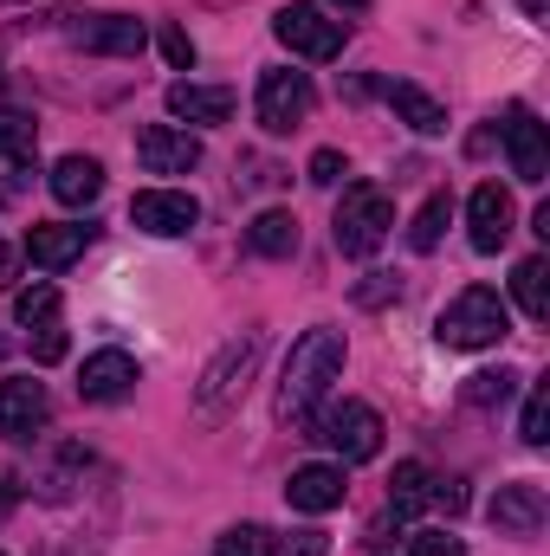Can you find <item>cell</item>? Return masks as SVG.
I'll use <instances>...</instances> for the list:
<instances>
[{
    "label": "cell",
    "instance_id": "obj_15",
    "mask_svg": "<svg viewBox=\"0 0 550 556\" xmlns=\"http://www.w3.org/2000/svg\"><path fill=\"white\" fill-rule=\"evenodd\" d=\"M137 389V356L130 350H98V356H85V369H78V395L85 402H124Z\"/></svg>",
    "mask_w": 550,
    "mask_h": 556
},
{
    "label": "cell",
    "instance_id": "obj_25",
    "mask_svg": "<svg viewBox=\"0 0 550 556\" xmlns=\"http://www.w3.org/2000/svg\"><path fill=\"white\" fill-rule=\"evenodd\" d=\"M447 220H453V201H447V194H427L421 214H414V227H409V247L414 253H434L440 233H447Z\"/></svg>",
    "mask_w": 550,
    "mask_h": 556
},
{
    "label": "cell",
    "instance_id": "obj_31",
    "mask_svg": "<svg viewBox=\"0 0 550 556\" xmlns=\"http://www.w3.org/2000/svg\"><path fill=\"white\" fill-rule=\"evenodd\" d=\"M409 556H466V544L447 538V531H421V538L409 544Z\"/></svg>",
    "mask_w": 550,
    "mask_h": 556
},
{
    "label": "cell",
    "instance_id": "obj_24",
    "mask_svg": "<svg viewBox=\"0 0 550 556\" xmlns=\"http://www.w3.org/2000/svg\"><path fill=\"white\" fill-rule=\"evenodd\" d=\"M13 317H20L26 330L59 324V285H52V278H33L26 291H13Z\"/></svg>",
    "mask_w": 550,
    "mask_h": 556
},
{
    "label": "cell",
    "instance_id": "obj_1",
    "mask_svg": "<svg viewBox=\"0 0 550 556\" xmlns=\"http://www.w3.org/2000/svg\"><path fill=\"white\" fill-rule=\"evenodd\" d=\"M343 376V330H330V324H317V330H304L298 343H291V356H285V382H278V420H311V408L330 395V382Z\"/></svg>",
    "mask_w": 550,
    "mask_h": 556
},
{
    "label": "cell",
    "instance_id": "obj_3",
    "mask_svg": "<svg viewBox=\"0 0 550 556\" xmlns=\"http://www.w3.org/2000/svg\"><path fill=\"white\" fill-rule=\"evenodd\" d=\"M389 227H396V201H389L376 181H350L343 201H337V220H330L337 253H343V260H370V253L389 240Z\"/></svg>",
    "mask_w": 550,
    "mask_h": 556
},
{
    "label": "cell",
    "instance_id": "obj_14",
    "mask_svg": "<svg viewBox=\"0 0 550 556\" xmlns=\"http://www.w3.org/2000/svg\"><path fill=\"white\" fill-rule=\"evenodd\" d=\"M466 227H473V253H499L512 240V194L499 181H479L466 201Z\"/></svg>",
    "mask_w": 550,
    "mask_h": 556
},
{
    "label": "cell",
    "instance_id": "obj_10",
    "mask_svg": "<svg viewBox=\"0 0 550 556\" xmlns=\"http://www.w3.org/2000/svg\"><path fill=\"white\" fill-rule=\"evenodd\" d=\"M505 155H512V175L525 181V188H538L550 175V142H545V124L525 111V104H512L505 111Z\"/></svg>",
    "mask_w": 550,
    "mask_h": 556
},
{
    "label": "cell",
    "instance_id": "obj_38",
    "mask_svg": "<svg viewBox=\"0 0 550 556\" xmlns=\"http://www.w3.org/2000/svg\"><path fill=\"white\" fill-rule=\"evenodd\" d=\"M13 273V253H7V247H0V278Z\"/></svg>",
    "mask_w": 550,
    "mask_h": 556
},
{
    "label": "cell",
    "instance_id": "obj_33",
    "mask_svg": "<svg viewBox=\"0 0 550 556\" xmlns=\"http://www.w3.org/2000/svg\"><path fill=\"white\" fill-rule=\"evenodd\" d=\"M311 181H317V188L343 181V155H337V149H317V155H311Z\"/></svg>",
    "mask_w": 550,
    "mask_h": 556
},
{
    "label": "cell",
    "instance_id": "obj_6",
    "mask_svg": "<svg viewBox=\"0 0 550 556\" xmlns=\"http://www.w3.org/2000/svg\"><path fill=\"white\" fill-rule=\"evenodd\" d=\"M59 33L78 52H104V59H137L149 46V26L130 13H59Z\"/></svg>",
    "mask_w": 550,
    "mask_h": 556
},
{
    "label": "cell",
    "instance_id": "obj_11",
    "mask_svg": "<svg viewBox=\"0 0 550 556\" xmlns=\"http://www.w3.org/2000/svg\"><path fill=\"white\" fill-rule=\"evenodd\" d=\"M46 415H52L46 382H33V376H7L0 382V433L7 440H33L46 427Z\"/></svg>",
    "mask_w": 550,
    "mask_h": 556
},
{
    "label": "cell",
    "instance_id": "obj_4",
    "mask_svg": "<svg viewBox=\"0 0 550 556\" xmlns=\"http://www.w3.org/2000/svg\"><path fill=\"white\" fill-rule=\"evenodd\" d=\"M311 440H324L343 466H363V459L383 453V415L370 402H337V408H324L311 420Z\"/></svg>",
    "mask_w": 550,
    "mask_h": 556
},
{
    "label": "cell",
    "instance_id": "obj_23",
    "mask_svg": "<svg viewBox=\"0 0 550 556\" xmlns=\"http://www.w3.org/2000/svg\"><path fill=\"white\" fill-rule=\"evenodd\" d=\"M512 298H518V311H525L532 324H545L550 317V266L545 260H518V273H512Z\"/></svg>",
    "mask_w": 550,
    "mask_h": 556
},
{
    "label": "cell",
    "instance_id": "obj_30",
    "mask_svg": "<svg viewBox=\"0 0 550 556\" xmlns=\"http://www.w3.org/2000/svg\"><path fill=\"white\" fill-rule=\"evenodd\" d=\"M162 59H168L175 72H188V65H195V39H188L182 26H162Z\"/></svg>",
    "mask_w": 550,
    "mask_h": 556
},
{
    "label": "cell",
    "instance_id": "obj_34",
    "mask_svg": "<svg viewBox=\"0 0 550 556\" xmlns=\"http://www.w3.org/2000/svg\"><path fill=\"white\" fill-rule=\"evenodd\" d=\"M33 356H39V363H59V356H65V330H59V324H39Z\"/></svg>",
    "mask_w": 550,
    "mask_h": 556
},
{
    "label": "cell",
    "instance_id": "obj_32",
    "mask_svg": "<svg viewBox=\"0 0 550 556\" xmlns=\"http://www.w3.org/2000/svg\"><path fill=\"white\" fill-rule=\"evenodd\" d=\"M396 291H402V285H396L389 273H370V285H357V304H370V311H376V304H389Z\"/></svg>",
    "mask_w": 550,
    "mask_h": 556
},
{
    "label": "cell",
    "instance_id": "obj_5",
    "mask_svg": "<svg viewBox=\"0 0 550 556\" xmlns=\"http://www.w3.org/2000/svg\"><path fill=\"white\" fill-rule=\"evenodd\" d=\"M273 33H278V46H285V52H298V59H311V65H330V59L343 52V20H330V13H324V7H311V0L278 7Z\"/></svg>",
    "mask_w": 550,
    "mask_h": 556
},
{
    "label": "cell",
    "instance_id": "obj_12",
    "mask_svg": "<svg viewBox=\"0 0 550 556\" xmlns=\"http://www.w3.org/2000/svg\"><path fill=\"white\" fill-rule=\"evenodd\" d=\"M486 518H492L505 538H538V531H545V518H550L545 485H532V479L499 485V492H492V505H486Z\"/></svg>",
    "mask_w": 550,
    "mask_h": 556
},
{
    "label": "cell",
    "instance_id": "obj_28",
    "mask_svg": "<svg viewBox=\"0 0 550 556\" xmlns=\"http://www.w3.org/2000/svg\"><path fill=\"white\" fill-rule=\"evenodd\" d=\"M214 556H278V538L266 525H234V531H221Z\"/></svg>",
    "mask_w": 550,
    "mask_h": 556
},
{
    "label": "cell",
    "instance_id": "obj_36",
    "mask_svg": "<svg viewBox=\"0 0 550 556\" xmlns=\"http://www.w3.org/2000/svg\"><path fill=\"white\" fill-rule=\"evenodd\" d=\"M324 551H330L324 531H298V544H291V556H324Z\"/></svg>",
    "mask_w": 550,
    "mask_h": 556
},
{
    "label": "cell",
    "instance_id": "obj_9",
    "mask_svg": "<svg viewBox=\"0 0 550 556\" xmlns=\"http://www.w3.org/2000/svg\"><path fill=\"white\" fill-rule=\"evenodd\" d=\"M130 220H137L142 233H155V240H182V233H195L201 201L188 188H142L137 201H130Z\"/></svg>",
    "mask_w": 550,
    "mask_h": 556
},
{
    "label": "cell",
    "instance_id": "obj_17",
    "mask_svg": "<svg viewBox=\"0 0 550 556\" xmlns=\"http://www.w3.org/2000/svg\"><path fill=\"white\" fill-rule=\"evenodd\" d=\"M168 117H182V124H227V117H234V91H227V85L175 78V85H168Z\"/></svg>",
    "mask_w": 550,
    "mask_h": 556
},
{
    "label": "cell",
    "instance_id": "obj_18",
    "mask_svg": "<svg viewBox=\"0 0 550 556\" xmlns=\"http://www.w3.org/2000/svg\"><path fill=\"white\" fill-rule=\"evenodd\" d=\"M91 233H98V227H78V220H65V227H33V233H26V260H33L39 273H65V266L91 247Z\"/></svg>",
    "mask_w": 550,
    "mask_h": 556
},
{
    "label": "cell",
    "instance_id": "obj_37",
    "mask_svg": "<svg viewBox=\"0 0 550 556\" xmlns=\"http://www.w3.org/2000/svg\"><path fill=\"white\" fill-rule=\"evenodd\" d=\"M337 13H370V0H330Z\"/></svg>",
    "mask_w": 550,
    "mask_h": 556
},
{
    "label": "cell",
    "instance_id": "obj_13",
    "mask_svg": "<svg viewBox=\"0 0 550 556\" xmlns=\"http://www.w3.org/2000/svg\"><path fill=\"white\" fill-rule=\"evenodd\" d=\"M137 162L149 175H188L201 162V137L175 130V124H149V130H137Z\"/></svg>",
    "mask_w": 550,
    "mask_h": 556
},
{
    "label": "cell",
    "instance_id": "obj_20",
    "mask_svg": "<svg viewBox=\"0 0 550 556\" xmlns=\"http://www.w3.org/2000/svg\"><path fill=\"white\" fill-rule=\"evenodd\" d=\"M389 111L409 124L414 137H440V130H447V111H440L421 85H389Z\"/></svg>",
    "mask_w": 550,
    "mask_h": 556
},
{
    "label": "cell",
    "instance_id": "obj_26",
    "mask_svg": "<svg viewBox=\"0 0 550 556\" xmlns=\"http://www.w3.org/2000/svg\"><path fill=\"white\" fill-rule=\"evenodd\" d=\"M512 389H518V376H512V369H479V376H466V389H460V395H466L473 408H505V402H512Z\"/></svg>",
    "mask_w": 550,
    "mask_h": 556
},
{
    "label": "cell",
    "instance_id": "obj_22",
    "mask_svg": "<svg viewBox=\"0 0 550 556\" xmlns=\"http://www.w3.org/2000/svg\"><path fill=\"white\" fill-rule=\"evenodd\" d=\"M427 492H434V472H427L421 459H402L396 479H389V518H414V511L427 505Z\"/></svg>",
    "mask_w": 550,
    "mask_h": 556
},
{
    "label": "cell",
    "instance_id": "obj_27",
    "mask_svg": "<svg viewBox=\"0 0 550 556\" xmlns=\"http://www.w3.org/2000/svg\"><path fill=\"white\" fill-rule=\"evenodd\" d=\"M33 142H39V124L26 111H0V162H33Z\"/></svg>",
    "mask_w": 550,
    "mask_h": 556
},
{
    "label": "cell",
    "instance_id": "obj_2",
    "mask_svg": "<svg viewBox=\"0 0 550 556\" xmlns=\"http://www.w3.org/2000/svg\"><path fill=\"white\" fill-rule=\"evenodd\" d=\"M505 330H512V304H505L492 285H466V291L440 311V324H434V337H440L447 350H492Z\"/></svg>",
    "mask_w": 550,
    "mask_h": 556
},
{
    "label": "cell",
    "instance_id": "obj_29",
    "mask_svg": "<svg viewBox=\"0 0 550 556\" xmlns=\"http://www.w3.org/2000/svg\"><path fill=\"white\" fill-rule=\"evenodd\" d=\"M518 440H525V446H545V440H550V382H538V389H532L525 420H518Z\"/></svg>",
    "mask_w": 550,
    "mask_h": 556
},
{
    "label": "cell",
    "instance_id": "obj_21",
    "mask_svg": "<svg viewBox=\"0 0 550 556\" xmlns=\"http://www.w3.org/2000/svg\"><path fill=\"white\" fill-rule=\"evenodd\" d=\"M247 247H253L260 260H291V253H298V220H291L285 207H266V214L247 227Z\"/></svg>",
    "mask_w": 550,
    "mask_h": 556
},
{
    "label": "cell",
    "instance_id": "obj_35",
    "mask_svg": "<svg viewBox=\"0 0 550 556\" xmlns=\"http://www.w3.org/2000/svg\"><path fill=\"white\" fill-rule=\"evenodd\" d=\"M427 505H440L447 518H453V511H466V492H460V479H434V492H427Z\"/></svg>",
    "mask_w": 550,
    "mask_h": 556
},
{
    "label": "cell",
    "instance_id": "obj_16",
    "mask_svg": "<svg viewBox=\"0 0 550 556\" xmlns=\"http://www.w3.org/2000/svg\"><path fill=\"white\" fill-rule=\"evenodd\" d=\"M343 466H324V459H311V466H298L291 479H285V498H291V511H311V518H324V511H337L343 505Z\"/></svg>",
    "mask_w": 550,
    "mask_h": 556
},
{
    "label": "cell",
    "instance_id": "obj_8",
    "mask_svg": "<svg viewBox=\"0 0 550 556\" xmlns=\"http://www.w3.org/2000/svg\"><path fill=\"white\" fill-rule=\"evenodd\" d=\"M311 104H317V91H311V78L304 72H260V91H253V111H260V130H273V137H291L304 117H311Z\"/></svg>",
    "mask_w": 550,
    "mask_h": 556
},
{
    "label": "cell",
    "instance_id": "obj_7",
    "mask_svg": "<svg viewBox=\"0 0 550 556\" xmlns=\"http://www.w3.org/2000/svg\"><path fill=\"white\" fill-rule=\"evenodd\" d=\"M253 363H260V330H247V337H234V343H221V356L201 369V395H195V408L201 420L227 415V402L247 389V376H253Z\"/></svg>",
    "mask_w": 550,
    "mask_h": 556
},
{
    "label": "cell",
    "instance_id": "obj_19",
    "mask_svg": "<svg viewBox=\"0 0 550 556\" xmlns=\"http://www.w3.org/2000/svg\"><path fill=\"white\" fill-rule=\"evenodd\" d=\"M98 194H104V162L98 155H65L52 168V201L59 207H91Z\"/></svg>",
    "mask_w": 550,
    "mask_h": 556
}]
</instances>
